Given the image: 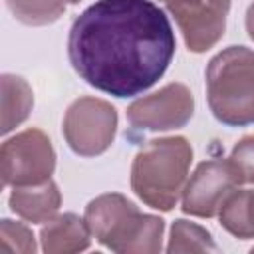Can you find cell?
<instances>
[{
  "mask_svg": "<svg viewBox=\"0 0 254 254\" xmlns=\"http://www.w3.org/2000/svg\"><path fill=\"white\" fill-rule=\"evenodd\" d=\"M67 54L85 83L113 97H133L167 71L175 34L151 0H97L71 24Z\"/></svg>",
  "mask_w": 254,
  "mask_h": 254,
  "instance_id": "cell-1",
  "label": "cell"
},
{
  "mask_svg": "<svg viewBox=\"0 0 254 254\" xmlns=\"http://www.w3.org/2000/svg\"><path fill=\"white\" fill-rule=\"evenodd\" d=\"M190 161L192 147L185 137L153 139L133 159L131 189L147 206L169 212L185 189Z\"/></svg>",
  "mask_w": 254,
  "mask_h": 254,
  "instance_id": "cell-2",
  "label": "cell"
},
{
  "mask_svg": "<svg viewBox=\"0 0 254 254\" xmlns=\"http://www.w3.org/2000/svg\"><path fill=\"white\" fill-rule=\"evenodd\" d=\"M85 222L91 236L113 252L155 254L161 250L163 218L143 214L123 194L107 192L93 198L85 208Z\"/></svg>",
  "mask_w": 254,
  "mask_h": 254,
  "instance_id": "cell-3",
  "label": "cell"
},
{
  "mask_svg": "<svg viewBox=\"0 0 254 254\" xmlns=\"http://www.w3.org/2000/svg\"><path fill=\"white\" fill-rule=\"evenodd\" d=\"M206 99L220 123L230 127L254 123V50L228 46L208 62Z\"/></svg>",
  "mask_w": 254,
  "mask_h": 254,
  "instance_id": "cell-4",
  "label": "cell"
},
{
  "mask_svg": "<svg viewBox=\"0 0 254 254\" xmlns=\"http://www.w3.org/2000/svg\"><path fill=\"white\" fill-rule=\"evenodd\" d=\"M62 129L73 153L81 157H97L113 143L117 111L105 99L79 97L67 107Z\"/></svg>",
  "mask_w": 254,
  "mask_h": 254,
  "instance_id": "cell-5",
  "label": "cell"
},
{
  "mask_svg": "<svg viewBox=\"0 0 254 254\" xmlns=\"http://www.w3.org/2000/svg\"><path fill=\"white\" fill-rule=\"evenodd\" d=\"M54 167V147L48 135L40 129H26L2 143L0 175L4 187L38 185L50 181Z\"/></svg>",
  "mask_w": 254,
  "mask_h": 254,
  "instance_id": "cell-6",
  "label": "cell"
},
{
  "mask_svg": "<svg viewBox=\"0 0 254 254\" xmlns=\"http://www.w3.org/2000/svg\"><path fill=\"white\" fill-rule=\"evenodd\" d=\"M238 185H242V179L230 159L204 161L185 185L181 208L185 214L212 218Z\"/></svg>",
  "mask_w": 254,
  "mask_h": 254,
  "instance_id": "cell-7",
  "label": "cell"
},
{
  "mask_svg": "<svg viewBox=\"0 0 254 254\" xmlns=\"http://www.w3.org/2000/svg\"><path fill=\"white\" fill-rule=\"evenodd\" d=\"M194 111V97L183 83H167L159 91L135 99L127 121L137 131H169L185 127Z\"/></svg>",
  "mask_w": 254,
  "mask_h": 254,
  "instance_id": "cell-8",
  "label": "cell"
},
{
  "mask_svg": "<svg viewBox=\"0 0 254 254\" xmlns=\"http://www.w3.org/2000/svg\"><path fill=\"white\" fill-rule=\"evenodd\" d=\"M175 18L189 52L210 50L224 34L230 0H161Z\"/></svg>",
  "mask_w": 254,
  "mask_h": 254,
  "instance_id": "cell-9",
  "label": "cell"
},
{
  "mask_svg": "<svg viewBox=\"0 0 254 254\" xmlns=\"http://www.w3.org/2000/svg\"><path fill=\"white\" fill-rule=\"evenodd\" d=\"M62 194L58 185L50 179L38 185L14 187L10 194V208L28 222H48L60 208Z\"/></svg>",
  "mask_w": 254,
  "mask_h": 254,
  "instance_id": "cell-10",
  "label": "cell"
},
{
  "mask_svg": "<svg viewBox=\"0 0 254 254\" xmlns=\"http://www.w3.org/2000/svg\"><path fill=\"white\" fill-rule=\"evenodd\" d=\"M42 248L48 254H71L85 250L91 240V230L77 214L65 212L56 218H50L48 224L40 230Z\"/></svg>",
  "mask_w": 254,
  "mask_h": 254,
  "instance_id": "cell-11",
  "label": "cell"
},
{
  "mask_svg": "<svg viewBox=\"0 0 254 254\" xmlns=\"http://www.w3.org/2000/svg\"><path fill=\"white\" fill-rule=\"evenodd\" d=\"M218 218L232 236L242 240L254 238V190H232L222 202Z\"/></svg>",
  "mask_w": 254,
  "mask_h": 254,
  "instance_id": "cell-12",
  "label": "cell"
},
{
  "mask_svg": "<svg viewBox=\"0 0 254 254\" xmlns=\"http://www.w3.org/2000/svg\"><path fill=\"white\" fill-rule=\"evenodd\" d=\"M34 97L30 85L16 75H2V105H4V117H2V133L12 131L16 125H20L30 109H32Z\"/></svg>",
  "mask_w": 254,
  "mask_h": 254,
  "instance_id": "cell-13",
  "label": "cell"
},
{
  "mask_svg": "<svg viewBox=\"0 0 254 254\" xmlns=\"http://www.w3.org/2000/svg\"><path fill=\"white\" fill-rule=\"evenodd\" d=\"M12 16L26 26H46L65 12V0H6Z\"/></svg>",
  "mask_w": 254,
  "mask_h": 254,
  "instance_id": "cell-14",
  "label": "cell"
},
{
  "mask_svg": "<svg viewBox=\"0 0 254 254\" xmlns=\"http://www.w3.org/2000/svg\"><path fill=\"white\" fill-rule=\"evenodd\" d=\"M212 252L216 250L212 236L206 228L189 222V220H175L171 228V240L167 246V252Z\"/></svg>",
  "mask_w": 254,
  "mask_h": 254,
  "instance_id": "cell-15",
  "label": "cell"
},
{
  "mask_svg": "<svg viewBox=\"0 0 254 254\" xmlns=\"http://www.w3.org/2000/svg\"><path fill=\"white\" fill-rule=\"evenodd\" d=\"M30 254L36 252V242L32 230L22 222H12L8 218L0 224V254Z\"/></svg>",
  "mask_w": 254,
  "mask_h": 254,
  "instance_id": "cell-16",
  "label": "cell"
},
{
  "mask_svg": "<svg viewBox=\"0 0 254 254\" xmlns=\"http://www.w3.org/2000/svg\"><path fill=\"white\" fill-rule=\"evenodd\" d=\"M230 161L234 163L242 183H254V135H246L234 145Z\"/></svg>",
  "mask_w": 254,
  "mask_h": 254,
  "instance_id": "cell-17",
  "label": "cell"
},
{
  "mask_svg": "<svg viewBox=\"0 0 254 254\" xmlns=\"http://www.w3.org/2000/svg\"><path fill=\"white\" fill-rule=\"evenodd\" d=\"M246 32H248V36L254 40V2L248 6V10H246Z\"/></svg>",
  "mask_w": 254,
  "mask_h": 254,
  "instance_id": "cell-18",
  "label": "cell"
},
{
  "mask_svg": "<svg viewBox=\"0 0 254 254\" xmlns=\"http://www.w3.org/2000/svg\"><path fill=\"white\" fill-rule=\"evenodd\" d=\"M67 4H77V2H81V0H65Z\"/></svg>",
  "mask_w": 254,
  "mask_h": 254,
  "instance_id": "cell-19",
  "label": "cell"
}]
</instances>
